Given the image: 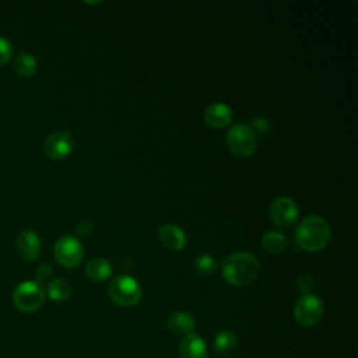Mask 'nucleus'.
Returning a JSON list of instances; mask_svg holds the SVG:
<instances>
[{
    "mask_svg": "<svg viewBox=\"0 0 358 358\" xmlns=\"http://www.w3.org/2000/svg\"><path fill=\"white\" fill-rule=\"evenodd\" d=\"M17 250L20 256L27 262H34L39 257L42 246H41V238L35 231L24 229L17 236Z\"/></svg>",
    "mask_w": 358,
    "mask_h": 358,
    "instance_id": "nucleus-10",
    "label": "nucleus"
},
{
    "mask_svg": "<svg viewBox=\"0 0 358 358\" xmlns=\"http://www.w3.org/2000/svg\"><path fill=\"white\" fill-rule=\"evenodd\" d=\"M52 275V267L49 264H41L36 270V282L42 284L43 281L49 280Z\"/></svg>",
    "mask_w": 358,
    "mask_h": 358,
    "instance_id": "nucleus-23",
    "label": "nucleus"
},
{
    "mask_svg": "<svg viewBox=\"0 0 358 358\" xmlns=\"http://www.w3.org/2000/svg\"><path fill=\"white\" fill-rule=\"evenodd\" d=\"M315 287V280L312 275L309 274H299L296 277V288L305 295V294H310V291Z\"/></svg>",
    "mask_w": 358,
    "mask_h": 358,
    "instance_id": "nucleus-22",
    "label": "nucleus"
},
{
    "mask_svg": "<svg viewBox=\"0 0 358 358\" xmlns=\"http://www.w3.org/2000/svg\"><path fill=\"white\" fill-rule=\"evenodd\" d=\"M43 150L50 159H63L73 152L74 138L69 131H53L46 137L43 143Z\"/></svg>",
    "mask_w": 358,
    "mask_h": 358,
    "instance_id": "nucleus-9",
    "label": "nucleus"
},
{
    "mask_svg": "<svg viewBox=\"0 0 358 358\" xmlns=\"http://www.w3.org/2000/svg\"><path fill=\"white\" fill-rule=\"evenodd\" d=\"M289 246V238L280 231H267L262 236V248L270 255L282 253Z\"/></svg>",
    "mask_w": 358,
    "mask_h": 358,
    "instance_id": "nucleus-15",
    "label": "nucleus"
},
{
    "mask_svg": "<svg viewBox=\"0 0 358 358\" xmlns=\"http://www.w3.org/2000/svg\"><path fill=\"white\" fill-rule=\"evenodd\" d=\"M179 358H208L204 338L196 333L185 336L179 344Z\"/></svg>",
    "mask_w": 358,
    "mask_h": 358,
    "instance_id": "nucleus-12",
    "label": "nucleus"
},
{
    "mask_svg": "<svg viewBox=\"0 0 358 358\" xmlns=\"http://www.w3.org/2000/svg\"><path fill=\"white\" fill-rule=\"evenodd\" d=\"M13 53H14L13 43L7 38L0 35V66L7 63L11 59Z\"/></svg>",
    "mask_w": 358,
    "mask_h": 358,
    "instance_id": "nucleus-21",
    "label": "nucleus"
},
{
    "mask_svg": "<svg viewBox=\"0 0 358 358\" xmlns=\"http://www.w3.org/2000/svg\"><path fill=\"white\" fill-rule=\"evenodd\" d=\"M143 295L141 285L138 281L127 274L116 275L109 284V296L110 299L123 308L134 306L140 302Z\"/></svg>",
    "mask_w": 358,
    "mask_h": 358,
    "instance_id": "nucleus-4",
    "label": "nucleus"
},
{
    "mask_svg": "<svg viewBox=\"0 0 358 358\" xmlns=\"http://www.w3.org/2000/svg\"><path fill=\"white\" fill-rule=\"evenodd\" d=\"M85 274L92 281L101 282L110 277L112 274V266L110 263L103 257H94L91 259L85 266Z\"/></svg>",
    "mask_w": 358,
    "mask_h": 358,
    "instance_id": "nucleus-16",
    "label": "nucleus"
},
{
    "mask_svg": "<svg viewBox=\"0 0 358 358\" xmlns=\"http://www.w3.org/2000/svg\"><path fill=\"white\" fill-rule=\"evenodd\" d=\"M161 243L169 250L179 252L186 246V235L183 229L175 224H164L158 231Z\"/></svg>",
    "mask_w": 358,
    "mask_h": 358,
    "instance_id": "nucleus-13",
    "label": "nucleus"
},
{
    "mask_svg": "<svg viewBox=\"0 0 358 358\" xmlns=\"http://www.w3.org/2000/svg\"><path fill=\"white\" fill-rule=\"evenodd\" d=\"M218 264L210 255H199L194 260V270L199 275H210L215 273Z\"/></svg>",
    "mask_w": 358,
    "mask_h": 358,
    "instance_id": "nucleus-20",
    "label": "nucleus"
},
{
    "mask_svg": "<svg viewBox=\"0 0 358 358\" xmlns=\"http://www.w3.org/2000/svg\"><path fill=\"white\" fill-rule=\"evenodd\" d=\"M166 326L173 334L185 337V336L193 333V330L196 327V322L189 313L178 310V312H172L168 316Z\"/></svg>",
    "mask_w": 358,
    "mask_h": 358,
    "instance_id": "nucleus-14",
    "label": "nucleus"
},
{
    "mask_svg": "<svg viewBox=\"0 0 358 358\" xmlns=\"http://www.w3.org/2000/svg\"><path fill=\"white\" fill-rule=\"evenodd\" d=\"M259 270V260L250 252L232 253L221 263L224 280L235 287H245L250 284L257 277Z\"/></svg>",
    "mask_w": 358,
    "mask_h": 358,
    "instance_id": "nucleus-1",
    "label": "nucleus"
},
{
    "mask_svg": "<svg viewBox=\"0 0 358 358\" xmlns=\"http://www.w3.org/2000/svg\"><path fill=\"white\" fill-rule=\"evenodd\" d=\"M14 70L20 77L29 78V77L35 76V73L38 70V62L34 55H31L28 52H21L20 55H17V57L14 60Z\"/></svg>",
    "mask_w": 358,
    "mask_h": 358,
    "instance_id": "nucleus-17",
    "label": "nucleus"
},
{
    "mask_svg": "<svg viewBox=\"0 0 358 358\" xmlns=\"http://www.w3.org/2000/svg\"><path fill=\"white\" fill-rule=\"evenodd\" d=\"M236 347V336L229 330H222L217 334L214 343V351L218 355L231 354Z\"/></svg>",
    "mask_w": 358,
    "mask_h": 358,
    "instance_id": "nucleus-19",
    "label": "nucleus"
},
{
    "mask_svg": "<svg viewBox=\"0 0 358 358\" xmlns=\"http://www.w3.org/2000/svg\"><path fill=\"white\" fill-rule=\"evenodd\" d=\"M324 315L323 301L315 294L302 295L294 306V317L303 327L317 324Z\"/></svg>",
    "mask_w": 358,
    "mask_h": 358,
    "instance_id": "nucleus-6",
    "label": "nucleus"
},
{
    "mask_svg": "<svg viewBox=\"0 0 358 358\" xmlns=\"http://www.w3.org/2000/svg\"><path fill=\"white\" fill-rule=\"evenodd\" d=\"M55 259L66 268H76L84 257L81 242L73 235L60 236L53 246Z\"/></svg>",
    "mask_w": 358,
    "mask_h": 358,
    "instance_id": "nucleus-7",
    "label": "nucleus"
},
{
    "mask_svg": "<svg viewBox=\"0 0 358 358\" xmlns=\"http://www.w3.org/2000/svg\"><path fill=\"white\" fill-rule=\"evenodd\" d=\"M295 243L306 252H319L324 249L331 238V228L327 220L320 215L303 218L295 229Z\"/></svg>",
    "mask_w": 358,
    "mask_h": 358,
    "instance_id": "nucleus-2",
    "label": "nucleus"
},
{
    "mask_svg": "<svg viewBox=\"0 0 358 358\" xmlns=\"http://www.w3.org/2000/svg\"><path fill=\"white\" fill-rule=\"evenodd\" d=\"M45 288L36 281H22L13 292V303L21 312H35L45 302Z\"/></svg>",
    "mask_w": 358,
    "mask_h": 358,
    "instance_id": "nucleus-5",
    "label": "nucleus"
},
{
    "mask_svg": "<svg viewBox=\"0 0 358 358\" xmlns=\"http://www.w3.org/2000/svg\"><path fill=\"white\" fill-rule=\"evenodd\" d=\"M76 229L78 231L80 235L88 236L92 232V222L91 221H81L80 224H77Z\"/></svg>",
    "mask_w": 358,
    "mask_h": 358,
    "instance_id": "nucleus-24",
    "label": "nucleus"
},
{
    "mask_svg": "<svg viewBox=\"0 0 358 358\" xmlns=\"http://www.w3.org/2000/svg\"><path fill=\"white\" fill-rule=\"evenodd\" d=\"M234 112L227 103L214 102L204 109V122L213 129H224L232 123Z\"/></svg>",
    "mask_w": 358,
    "mask_h": 358,
    "instance_id": "nucleus-11",
    "label": "nucleus"
},
{
    "mask_svg": "<svg viewBox=\"0 0 358 358\" xmlns=\"http://www.w3.org/2000/svg\"><path fill=\"white\" fill-rule=\"evenodd\" d=\"M299 215V210L296 203L287 197V196H280L275 197L268 207V217L271 222L281 229L291 228Z\"/></svg>",
    "mask_w": 358,
    "mask_h": 358,
    "instance_id": "nucleus-8",
    "label": "nucleus"
},
{
    "mask_svg": "<svg viewBox=\"0 0 358 358\" xmlns=\"http://www.w3.org/2000/svg\"><path fill=\"white\" fill-rule=\"evenodd\" d=\"M225 145L235 157H250L255 154L257 147L256 134L250 126L245 123H235L225 134Z\"/></svg>",
    "mask_w": 358,
    "mask_h": 358,
    "instance_id": "nucleus-3",
    "label": "nucleus"
},
{
    "mask_svg": "<svg viewBox=\"0 0 358 358\" xmlns=\"http://www.w3.org/2000/svg\"><path fill=\"white\" fill-rule=\"evenodd\" d=\"M45 292L48 294V296L52 301L63 302V301L69 299L71 289H70V284L66 280H63V278H53V280H50L48 282Z\"/></svg>",
    "mask_w": 358,
    "mask_h": 358,
    "instance_id": "nucleus-18",
    "label": "nucleus"
}]
</instances>
